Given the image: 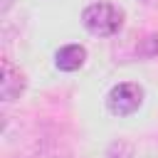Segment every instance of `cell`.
Segmentation results:
<instances>
[{"instance_id": "6", "label": "cell", "mask_w": 158, "mask_h": 158, "mask_svg": "<svg viewBox=\"0 0 158 158\" xmlns=\"http://www.w3.org/2000/svg\"><path fill=\"white\" fill-rule=\"evenodd\" d=\"M138 54H141V57H158V32L148 35V37L138 44Z\"/></svg>"}, {"instance_id": "8", "label": "cell", "mask_w": 158, "mask_h": 158, "mask_svg": "<svg viewBox=\"0 0 158 158\" xmlns=\"http://www.w3.org/2000/svg\"><path fill=\"white\" fill-rule=\"evenodd\" d=\"M146 2H156V0H146Z\"/></svg>"}, {"instance_id": "5", "label": "cell", "mask_w": 158, "mask_h": 158, "mask_svg": "<svg viewBox=\"0 0 158 158\" xmlns=\"http://www.w3.org/2000/svg\"><path fill=\"white\" fill-rule=\"evenodd\" d=\"M106 158H133V146H131L128 141L118 138V141H114V143L109 146Z\"/></svg>"}, {"instance_id": "2", "label": "cell", "mask_w": 158, "mask_h": 158, "mask_svg": "<svg viewBox=\"0 0 158 158\" xmlns=\"http://www.w3.org/2000/svg\"><path fill=\"white\" fill-rule=\"evenodd\" d=\"M141 104H143V89L133 81L114 84L106 94V109L114 116H131L141 109Z\"/></svg>"}, {"instance_id": "3", "label": "cell", "mask_w": 158, "mask_h": 158, "mask_svg": "<svg viewBox=\"0 0 158 158\" xmlns=\"http://www.w3.org/2000/svg\"><path fill=\"white\" fill-rule=\"evenodd\" d=\"M25 74L12 67L10 59H2V79H0V96L2 101H15L22 91H25Z\"/></svg>"}, {"instance_id": "1", "label": "cell", "mask_w": 158, "mask_h": 158, "mask_svg": "<svg viewBox=\"0 0 158 158\" xmlns=\"http://www.w3.org/2000/svg\"><path fill=\"white\" fill-rule=\"evenodd\" d=\"M81 25L94 37H111L123 27V10L111 2H91L81 12Z\"/></svg>"}, {"instance_id": "4", "label": "cell", "mask_w": 158, "mask_h": 158, "mask_svg": "<svg viewBox=\"0 0 158 158\" xmlns=\"http://www.w3.org/2000/svg\"><path fill=\"white\" fill-rule=\"evenodd\" d=\"M86 62V49L81 44H64L54 52V67L59 72H77Z\"/></svg>"}, {"instance_id": "7", "label": "cell", "mask_w": 158, "mask_h": 158, "mask_svg": "<svg viewBox=\"0 0 158 158\" xmlns=\"http://www.w3.org/2000/svg\"><path fill=\"white\" fill-rule=\"evenodd\" d=\"M7 7H10V0H5V2H2V12H5Z\"/></svg>"}]
</instances>
